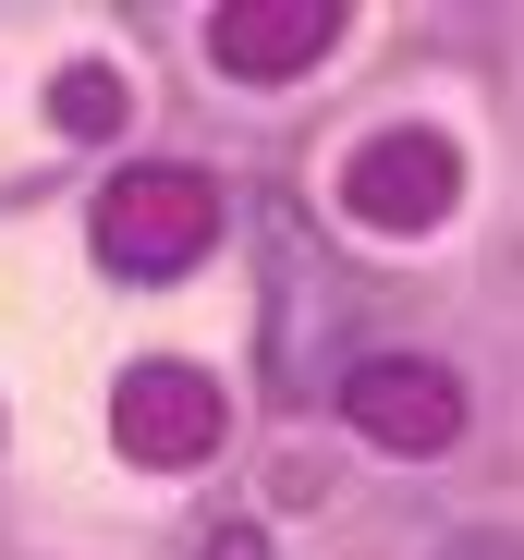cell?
<instances>
[{"label":"cell","instance_id":"obj_1","mask_svg":"<svg viewBox=\"0 0 524 560\" xmlns=\"http://www.w3.org/2000/svg\"><path fill=\"white\" fill-rule=\"evenodd\" d=\"M220 244V183L208 171H171V159H135L98 183V256L135 268V280H171Z\"/></svg>","mask_w":524,"mask_h":560},{"label":"cell","instance_id":"obj_2","mask_svg":"<svg viewBox=\"0 0 524 560\" xmlns=\"http://www.w3.org/2000/svg\"><path fill=\"white\" fill-rule=\"evenodd\" d=\"M341 427L403 451V463H440L464 439V378L427 353H366V365H341Z\"/></svg>","mask_w":524,"mask_h":560},{"label":"cell","instance_id":"obj_3","mask_svg":"<svg viewBox=\"0 0 524 560\" xmlns=\"http://www.w3.org/2000/svg\"><path fill=\"white\" fill-rule=\"evenodd\" d=\"M464 196V147L452 135H366L354 159H341V220H366V232H440Z\"/></svg>","mask_w":524,"mask_h":560},{"label":"cell","instance_id":"obj_4","mask_svg":"<svg viewBox=\"0 0 524 560\" xmlns=\"http://www.w3.org/2000/svg\"><path fill=\"white\" fill-rule=\"evenodd\" d=\"M110 427H123L135 463H159V476H196V463L220 451V378H208V365H135L123 402H110Z\"/></svg>","mask_w":524,"mask_h":560},{"label":"cell","instance_id":"obj_5","mask_svg":"<svg viewBox=\"0 0 524 560\" xmlns=\"http://www.w3.org/2000/svg\"><path fill=\"white\" fill-rule=\"evenodd\" d=\"M329 37H341V0H220L208 13V61L244 85H293Z\"/></svg>","mask_w":524,"mask_h":560},{"label":"cell","instance_id":"obj_6","mask_svg":"<svg viewBox=\"0 0 524 560\" xmlns=\"http://www.w3.org/2000/svg\"><path fill=\"white\" fill-rule=\"evenodd\" d=\"M49 122H61V135H123L135 98H123V73H110V61H73V73L49 85Z\"/></svg>","mask_w":524,"mask_h":560},{"label":"cell","instance_id":"obj_7","mask_svg":"<svg viewBox=\"0 0 524 560\" xmlns=\"http://www.w3.org/2000/svg\"><path fill=\"white\" fill-rule=\"evenodd\" d=\"M440 560H524V536H500V524H464V536H452Z\"/></svg>","mask_w":524,"mask_h":560},{"label":"cell","instance_id":"obj_8","mask_svg":"<svg viewBox=\"0 0 524 560\" xmlns=\"http://www.w3.org/2000/svg\"><path fill=\"white\" fill-rule=\"evenodd\" d=\"M208 560H269V536H256V524H220V536H208Z\"/></svg>","mask_w":524,"mask_h":560}]
</instances>
